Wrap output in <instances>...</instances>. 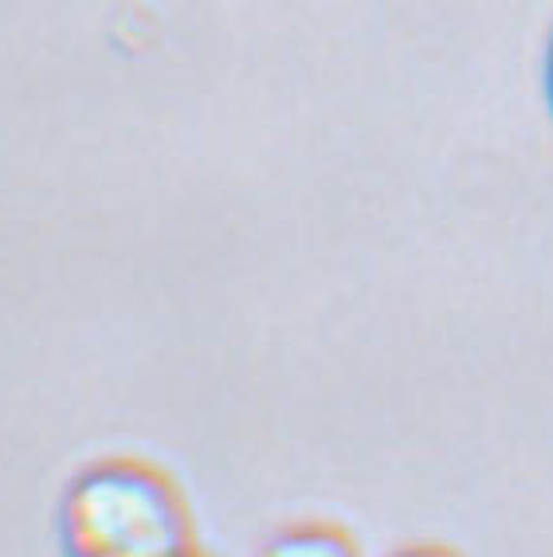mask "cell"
Here are the masks:
<instances>
[{
    "instance_id": "cell-2",
    "label": "cell",
    "mask_w": 553,
    "mask_h": 557,
    "mask_svg": "<svg viewBox=\"0 0 553 557\" xmlns=\"http://www.w3.org/2000/svg\"><path fill=\"white\" fill-rule=\"evenodd\" d=\"M256 557H366L357 537L337 522H322V518H310V522H291V527L275 530L259 546Z\"/></svg>"
},
{
    "instance_id": "cell-1",
    "label": "cell",
    "mask_w": 553,
    "mask_h": 557,
    "mask_svg": "<svg viewBox=\"0 0 553 557\" xmlns=\"http://www.w3.org/2000/svg\"><path fill=\"white\" fill-rule=\"evenodd\" d=\"M63 557H185L197 549L181 483L142 456H102L60 498Z\"/></svg>"
},
{
    "instance_id": "cell-4",
    "label": "cell",
    "mask_w": 553,
    "mask_h": 557,
    "mask_svg": "<svg viewBox=\"0 0 553 557\" xmlns=\"http://www.w3.org/2000/svg\"><path fill=\"white\" fill-rule=\"evenodd\" d=\"M545 90H550V107H553V40H550V55H545Z\"/></svg>"
},
{
    "instance_id": "cell-3",
    "label": "cell",
    "mask_w": 553,
    "mask_h": 557,
    "mask_svg": "<svg viewBox=\"0 0 553 557\" xmlns=\"http://www.w3.org/2000/svg\"><path fill=\"white\" fill-rule=\"evenodd\" d=\"M389 557H459L452 546H440V542H416V546H405L396 549V554Z\"/></svg>"
},
{
    "instance_id": "cell-5",
    "label": "cell",
    "mask_w": 553,
    "mask_h": 557,
    "mask_svg": "<svg viewBox=\"0 0 553 557\" xmlns=\"http://www.w3.org/2000/svg\"><path fill=\"white\" fill-rule=\"evenodd\" d=\"M185 557H205V554H200V549H193V554H185Z\"/></svg>"
}]
</instances>
